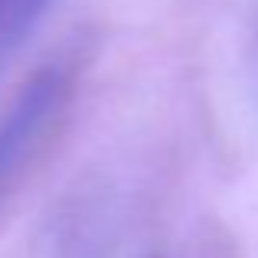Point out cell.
Returning <instances> with one entry per match:
<instances>
[{
    "label": "cell",
    "mask_w": 258,
    "mask_h": 258,
    "mask_svg": "<svg viewBox=\"0 0 258 258\" xmlns=\"http://www.w3.org/2000/svg\"><path fill=\"white\" fill-rule=\"evenodd\" d=\"M46 0H0V49L23 33V26L39 13Z\"/></svg>",
    "instance_id": "cell-2"
},
{
    "label": "cell",
    "mask_w": 258,
    "mask_h": 258,
    "mask_svg": "<svg viewBox=\"0 0 258 258\" xmlns=\"http://www.w3.org/2000/svg\"><path fill=\"white\" fill-rule=\"evenodd\" d=\"M72 98V69L49 62L30 79L0 114V203L17 186V176L39 157L59 131Z\"/></svg>",
    "instance_id": "cell-1"
}]
</instances>
